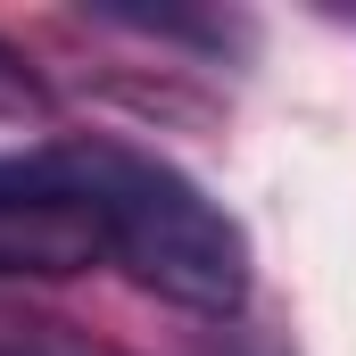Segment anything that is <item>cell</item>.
I'll use <instances>...</instances> for the list:
<instances>
[{
  "instance_id": "cell-1",
  "label": "cell",
  "mask_w": 356,
  "mask_h": 356,
  "mask_svg": "<svg viewBox=\"0 0 356 356\" xmlns=\"http://www.w3.org/2000/svg\"><path fill=\"white\" fill-rule=\"evenodd\" d=\"M58 158L83 182V199L99 207L108 257L141 290L175 298L191 315H241V298H249V232L182 166L133 149V141H58Z\"/></svg>"
},
{
  "instance_id": "cell-2",
  "label": "cell",
  "mask_w": 356,
  "mask_h": 356,
  "mask_svg": "<svg viewBox=\"0 0 356 356\" xmlns=\"http://www.w3.org/2000/svg\"><path fill=\"white\" fill-rule=\"evenodd\" d=\"M108 257L99 207L67 175L58 141L0 158V273H83Z\"/></svg>"
},
{
  "instance_id": "cell-4",
  "label": "cell",
  "mask_w": 356,
  "mask_h": 356,
  "mask_svg": "<svg viewBox=\"0 0 356 356\" xmlns=\"http://www.w3.org/2000/svg\"><path fill=\"white\" fill-rule=\"evenodd\" d=\"M42 116H50V83L33 75L25 50L0 42V124H42Z\"/></svg>"
},
{
  "instance_id": "cell-3",
  "label": "cell",
  "mask_w": 356,
  "mask_h": 356,
  "mask_svg": "<svg viewBox=\"0 0 356 356\" xmlns=\"http://www.w3.org/2000/svg\"><path fill=\"white\" fill-rule=\"evenodd\" d=\"M0 356H116V348H99L91 332L58 323V315H17V307H0Z\"/></svg>"
}]
</instances>
